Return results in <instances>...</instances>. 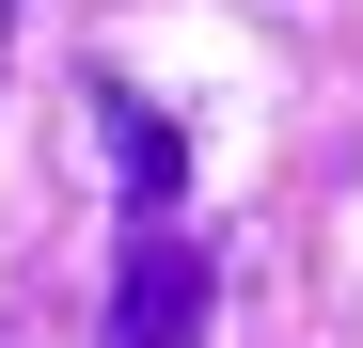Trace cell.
Returning <instances> with one entry per match:
<instances>
[{"instance_id": "cell-1", "label": "cell", "mask_w": 363, "mask_h": 348, "mask_svg": "<svg viewBox=\"0 0 363 348\" xmlns=\"http://www.w3.org/2000/svg\"><path fill=\"white\" fill-rule=\"evenodd\" d=\"M111 348H206V238L190 222H127V254H111Z\"/></svg>"}, {"instance_id": "cell-2", "label": "cell", "mask_w": 363, "mask_h": 348, "mask_svg": "<svg viewBox=\"0 0 363 348\" xmlns=\"http://www.w3.org/2000/svg\"><path fill=\"white\" fill-rule=\"evenodd\" d=\"M95 111H111V174H127V206H143V222H174V190H190V143H174L158 111L127 95V80H111Z\"/></svg>"}]
</instances>
